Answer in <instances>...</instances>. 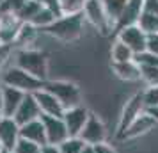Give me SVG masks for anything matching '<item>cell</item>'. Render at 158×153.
Returning a JSON list of instances; mask_svg holds the SVG:
<instances>
[{"label": "cell", "mask_w": 158, "mask_h": 153, "mask_svg": "<svg viewBox=\"0 0 158 153\" xmlns=\"http://www.w3.org/2000/svg\"><path fill=\"white\" fill-rule=\"evenodd\" d=\"M84 13H77V15H62L59 16L50 27L43 30L44 34H48L53 39H59L62 43H71L77 41L82 34H84Z\"/></svg>", "instance_id": "obj_1"}, {"label": "cell", "mask_w": 158, "mask_h": 153, "mask_svg": "<svg viewBox=\"0 0 158 153\" xmlns=\"http://www.w3.org/2000/svg\"><path fill=\"white\" fill-rule=\"evenodd\" d=\"M0 84H2V86H9V87L20 89L25 95H34L39 89L44 87L43 80L36 79L34 75L27 73L25 70L18 68L16 64H9L7 68L4 70L2 77H0Z\"/></svg>", "instance_id": "obj_2"}, {"label": "cell", "mask_w": 158, "mask_h": 153, "mask_svg": "<svg viewBox=\"0 0 158 153\" xmlns=\"http://www.w3.org/2000/svg\"><path fill=\"white\" fill-rule=\"evenodd\" d=\"M15 64L18 68L25 70L27 73H30V75H34L39 80L43 82L48 80V61H46V55L43 52L34 50V48L16 50Z\"/></svg>", "instance_id": "obj_3"}, {"label": "cell", "mask_w": 158, "mask_h": 153, "mask_svg": "<svg viewBox=\"0 0 158 153\" xmlns=\"http://www.w3.org/2000/svg\"><path fill=\"white\" fill-rule=\"evenodd\" d=\"M44 89L62 103L64 109H71L77 105H82V91L75 82L69 80H46Z\"/></svg>", "instance_id": "obj_4"}, {"label": "cell", "mask_w": 158, "mask_h": 153, "mask_svg": "<svg viewBox=\"0 0 158 153\" xmlns=\"http://www.w3.org/2000/svg\"><path fill=\"white\" fill-rule=\"evenodd\" d=\"M82 13H84L85 22H89L96 30H100L101 34H108L110 30H114V25L105 13L103 0H85Z\"/></svg>", "instance_id": "obj_5"}, {"label": "cell", "mask_w": 158, "mask_h": 153, "mask_svg": "<svg viewBox=\"0 0 158 153\" xmlns=\"http://www.w3.org/2000/svg\"><path fill=\"white\" fill-rule=\"evenodd\" d=\"M144 110H146V107H144L142 93H137V95H133L128 102H126V105H124V109H123V112H121V116H119V125H117V135H119V137L126 132V128L142 114Z\"/></svg>", "instance_id": "obj_6"}, {"label": "cell", "mask_w": 158, "mask_h": 153, "mask_svg": "<svg viewBox=\"0 0 158 153\" xmlns=\"http://www.w3.org/2000/svg\"><path fill=\"white\" fill-rule=\"evenodd\" d=\"M117 39L124 43L133 53H142L146 52V45H148V34L144 32L139 25H130L124 27L117 32Z\"/></svg>", "instance_id": "obj_7"}, {"label": "cell", "mask_w": 158, "mask_h": 153, "mask_svg": "<svg viewBox=\"0 0 158 153\" xmlns=\"http://www.w3.org/2000/svg\"><path fill=\"white\" fill-rule=\"evenodd\" d=\"M80 139L85 142L87 146H96L101 144V142H107V128L96 114H89V119H87L84 130L80 134Z\"/></svg>", "instance_id": "obj_8"}, {"label": "cell", "mask_w": 158, "mask_h": 153, "mask_svg": "<svg viewBox=\"0 0 158 153\" xmlns=\"http://www.w3.org/2000/svg\"><path fill=\"white\" fill-rule=\"evenodd\" d=\"M89 110L84 107V105H77V107H71V109H66L64 110V125L68 128V134L69 137H80V134L85 126L87 119H89Z\"/></svg>", "instance_id": "obj_9"}, {"label": "cell", "mask_w": 158, "mask_h": 153, "mask_svg": "<svg viewBox=\"0 0 158 153\" xmlns=\"http://www.w3.org/2000/svg\"><path fill=\"white\" fill-rule=\"evenodd\" d=\"M41 121H43L44 132H46V144L60 146L66 139H69V134H68V128H66L62 117L41 116Z\"/></svg>", "instance_id": "obj_10"}, {"label": "cell", "mask_w": 158, "mask_h": 153, "mask_svg": "<svg viewBox=\"0 0 158 153\" xmlns=\"http://www.w3.org/2000/svg\"><path fill=\"white\" fill-rule=\"evenodd\" d=\"M20 125L15 121V117H2L0 119V144L4 150L13 151L20 141Z\"/></svg>", "instance_id": "obj_11"}, {"label": "cell", "mask_w": 158, "mask_h": 153, "mask_svg": "<svg viewBox=\"0 0 158 153\" xmlns=\"http://www.w3.org/2000/svg\"><path fill=\"white\" fill-rule=\"evenodd\" d=\"M34 98H36V102H37V105H39L43 116H55V117L64 116L66 109L62 107V103L59 102L50 91H46L44 87L39 89L37 93H34Z\"/></svg>", "instance_id": "obj_12"}, {"label": "cell", "mask_w": 158, "mask_h": 153, "mask_svg": "<svg viewBox=\"0 0 158 153\" xmlns=\"http://www.w3.org/2000/svg\"><path fill=\"white\" fill-rule=\"evenodd\" d=\"M41 116L43 114H41V109H39L34 95H25L22 105L18 107V110H16V114H15V121L22 126V125H27L30 121L41 119Z\"/></svg>", "instance_id": "obj_13"}, {"label": "cell", "mask_w": 158, "mask_h": 153, "mask_svg": "<svg viewBox=\"0 0 158 153\" xmlns=\"http://www.w3.org/2000/svg\"><path fill=\"white\" fill-rule=\"evenodd\" d=\"M23 98H25L23 91L16 87H9V86H2V114L6 117H15Z\"/></svg>", "instance_id": "obj_14"}, {"label": "cell", "mask_w": 158, "mask_h": 153, "mask_svg": "<svg viewBox=\"0 0 158 153\" xmlns=\"http://www.w3.org/2000/svg\"><path fill=\"white\" fill-rule=\"evenodd\" d=\"M142 9H144V0H128L121 18L115 23L114 32H119L121 29L130 27V25H137L139 23V18L142 15Z\"/></svg>", "instance_id": "obj_15"}, {"label": "cell", "mask_w": 158, "mask_h": 153, "mask_svg": "<svg viewBox=\"0 0 158 153\" xmlns=\"http://www.w3.org/2000/svg\"><path fill=\"white\" fill-rule=\"evenodd\" d=\"M156 125H158L156 121H155V119L144 110L142 114H140V116L137 117L135 121L126 128V132L121 135V139H137V137H140V135H144L146 132L153 130Z\"/></svg>", "instance_id": "obj_16"}, {"label": "cell", "mask_w": 158, "mask_h": 153, "mask_svg": "<svg viewBox=\"0 0 158 153\" xmlns=\"http://www.w3.org/2000/svg\"><path fill=\"white\" fill-rule=\"evenodd\" d=\"M20 137L25 139V141H30L34 144L44 146L46 144V132H44L43 121L36 119V121H30L27 125H22L20 126Z\"/></svg>", "instance_id": "obj_17"}, {"label": "cell", "mask_w": 158, "mask_h": 153, "mask_svg": "<svg viewBox=\"0 0 158 153\" xmlns=\"http://www.w3.org/2000/svg\"><path fill=\"white\" fill-rule=\"evenodd\" d=\"M37 34H39V29L34 27L32 23H22V27L16 34V41L15 46L18 50H23V48H30L34 41L37 39Z\"/></svg>", "instance_id": "obj_18"}, {"label": "cell", "mask_w": 158, "mask_h": 153, "mask_svg": "<svg viewBox=\"0 0 158 153\" xmlns=\"http://www.w3.org/2000/svg\"><path fill=\"white\" fill-rule=\"evenodd\" d=\"M112 70H114V73L121 80H126V82L140 80V66L137 64L135 61L121 62V64H114L112 62Z\"/></svg>", "instance_id": "obj_19"}, {"label": "cell", "mask_w": 158, "mask_h": 153, "mask_svg": "<svg viewBox=\"0 0 158 153\" xmlns=\"http://www.w3.org/2000/svg\"><path fill=\"white\" fill-rule=\"evenodd\" d=\"M110 57H112V62H114V64H121V62H130V61H133L135 53L130 50L124 43H121L119 39H115L114 45H112V50H110Z\"/></svg>", "instance_id": "obj_20"}, {"label": "cell", "mask_w": 158, "mask_h": 153, "mask_svg": "<svg viewBox=\"0 0 158 153\" xmlns=\"http://www.w3.org/2000/svg\"><path fill=\"white\" fill-rule=\"evenodd\" d=\"M126 2H128V0H103L105 13H107L108 20L112 22L114 27H115V23H117V20L121 18L124 7H126Z\"/></svg>", "instance_id": "obj_21"}, {"label": "cell", "mask_w": 158, "mask_h": 153, "mask_svg": "<svg viewBox=\"0 0 158 153\" xmlns=\"http://www.w3.org/2000/svg\"><path fill=\"white\" fill-rule=\"evenodd\" d=\"M41 7H43V4L41 2H36V0H27L25 4H23V7L18 11V20L22 23H30L34 18H36V15L41 11Z\"/></svg>", "instance_id": "obj_22"}, {"label": "cell", "mask_w": 158, "mask_h": 153, "mask_svg": "<svg viewBox=\"0 0 158 153\" xmlns=\"http://www.w3.org/2000/svg\"><path fill=\"white\" fill-rule=\"evenodd\" d=\"M140 29L148 34V36H153V34H158V15H149V13H142L140 18H139V23H137Z\"/></svg>", "instance_id": "obj_23"}, {"label": "cell", "mask_w": 158, "mask_h": 153, "mask_svg": "<svg viewBox=\"0 0 158 153\" xmlns=\"http://www.w3.org/2000/svg\"><path fill=\"white\" fill-rule=\"evenodd\" d=\"M55 20H57V16L53 15V13H52L48 7H44V6H43V7H41V11L37 13L36 18H34L30 23H32L34 27H37L39 30H44L46 27H50V25L55 22Z\"/></svg>", "instance_id": "obj_24"}, {"label": "cell", "mask_w": 158, "mask_h": 153, "mask_svg": "<svg viewBox=\"0 0 158 153\" xmlns=\"http://www.w3.org/2000/svg\"><path fill=\"white\" fill-rule=\"evenodd\" d=\"M85 146L87 144L80 137H69L59 146V150H60V153H82Z\"/></svg>", "instance_id": "obj_25"}, {"label": "cell", "mask_w": 158, "mask_h": 153, "mask_svg": "<svg viewBox=\"0 0 158 153\" xmlns=\"http://www.w3.org/2000/svg\"><path fill=\"white\" fill-rule=\"evenodd\" d=\"M140 80L146 82V86H158V68L153 66H140Z\"/></svg>", "instance_id": "obj_26"}, {"label": "cell", "mask_w": 158, "mask_h": 153, "mask_svg": "<svg viewBox=\"0 0 158 153\" xmlns=\"http://www.w3.org/2000/svg\"><path fill=\"white\" fill-rule=\"evenodd\" d=\"M142 100L146 109L158 107V86H149L142 91Z\"/></svg>", "instance_id": "obj_27"}, {"label": "cell", "mask_w": 158, "mask_h": 153, "mask_svg": "<svg viewBox=\"0 0 158 153\" xmlns=\"http://www.w3.org/2000/svg\"><path fill=\"white\" fill-rule=\"evenodd\" d=\"M27 0H4L0 6V15H18Z\"/></svg>", "instance_id": "obj_28"}, {"label": "cell", "mask_w": 158, "mask_h": 153, "mask_svg": "<svg viewBox=\"0 0 158 153\" xmlns=\"http://www.w3.org/2000/svg\"><path fill=\"white\" fill-rule=\"evenodd\" d=\"M139 66H153V68H158V55L155 53H149V52H142V53H137L133 57Z\"/></svg>", "instance_id": "obj_29"}, {"label": "cell", "mask_w": 158, "mask_h": 153, "mask_svg": "<svg viewBox=\"0 0 158 153\" xmlns=\"http://www.w3.org/2000/svg\"><path fill=\"white\" fill-rule=\"evenodd\" d=\"M41 148L43 146L39 144H34L30 141H25V139H20L16 148L13 150V153H41Z\"/></svg>", "instance_id": "obj_30"}, {"label": "cell", "mask_w": 158, "mask_h": 153, "mask_svg": "<svg viewBox=\"0 0 158 153\" xmlns=\"http://www.w3.org/2000/svg\"><path fill=\"white\" fill-rule=\"evenodd\" d=\"M13 48H15V46L0 45V77H2L4 70L9 66V57H11V53H13Z\"/></svg>", "instance_id": "obj_31"}, {"label": "cell", "mask_w": 158, "mask_h": 153, "mask_svg": "<svg viewBox=\"0 0 158 153\" xmlns=\"http://www.w3.org/2000/svg\"><path fill=\"white\" fill-rule=\"evenodd\" d=\"M146 52L158 55V34L148 36V45H146Z\"/></svg>", "instance_id": "obj_32"}, {"label": "cell", "mask_w": 158, "mask_h": 153, "mask_svg": "<svg viewBox=\"0 0 158 153\" xmlns=\"http://www.w3.org/2000/svg\"><path fill=\"white\" fill-rule=\"evenodd\" d=\"M142 13L158 15V0H144V9H142Z\"/></svg>", "instance_id": "obj_33"}, {"label": "cell", "mask_w": 158, "mask_h": 153, "mask_svg": "<svg viewBox=\"0 0 158 153\" xmlns=\"http://www.w3.org/2000/svg\"><path fill=\"white\" fill-rule=\"evenodd\" d=\"M94 148V153H117L112 148L110 144H107V142H101V144H96V146H93Z\"/></svg>", "instance_id": "obj_34"}, {"label": "cell", "mask_w": 158, "mask_h": 153, "mask_svg": "<svg viewBox=\"0 0 158 153\" xmlns=\"http://www.w3.org/2000/svg\"><path fill=\"white\" fill-rule=\"evenodd\" d=\"M41 153H60V150H59V146H55V144H44L43 148H41Z\"/></svg>", "instance_id": "obj_35"}, {"label": "cell", "mask_w": 158, "mask_h": 153, "mask_svg": "<svg viewBox=\"0 0 158 153\" xmlns=\"http://www.w3.org/2000/svg\"><path fill=\"white\" fill-rule=\"evenodd\" d=\"M146 112H148V114H149V116L158 123V107H153V109H146Z\"/></svg>", "instance_id": "obj_36"}, {"label": "cell", "mask_w": 158, "mask_h": 153, "mask_svg": "<svg viewBox=\"0 0 158 153\" xmlns=\"http://www.w3.org/2000/svg\"><path fill=\"white\" fill-rule=\"evenodd\" d=\"M82 153H94V148H93V146H85Z\"/></svg>", "instance_id": "obj_37"}, {"label": "cell", "mask_w": 158, "mask_h": 153, "mask_svg": "<svg viewBox=\"0 0 158 153\" xmlns=\"http://www.w3.org/2000/svg\"><path fill=\"white\" fill-rule=\"evenodd\" d=\"M0 110H2V84H0Z\"/></svg>", "instance_id": "obj_38"}, {"label": "cell", "mask_w": 158, "mask_h": 153, "mask_svg": "<svg viewBox=\"0 0 158 153\" xmlns=\"http://www.w3.org/2000/svg\"><path fill=\"white\" fill-rule=\"evenodd\" d=\"M0 153H13V151H7V150H2Z\"/></svg>", "instance_id": "obj_39"}, {"label": "cell", "mask_w": 158, "mask_h": 153, "mask_svg": "<svg viewBox=\"0 0 158 153\" xmlns=\"http://www.w3.org/2000/svg\"><path fill=\"white\" fill-rule=\"evenodd\" d=\"M2 117H4V114H2V110H0V119H2Z\"/></svg>", "instance_id": "obj_40"}, {"label": "cell", "mask_w": 158, "mask_h": 153, "mask_svg": "<svg viewBox=\"0 0 158 153\" xmlns=\"http://www.w3.org/2000/svg\"><path fill=\"white\" fill-rule=\"evenodd\" d=\"M36 2H41V4H43V0H36Z\"/></svg>", "instance_id": "obj_41"}, {"label": "cell", "mask_w": 158, "mask_h": 153, "mask_svg": "<svg viewBox=\"0 0 158 153\" xmlns=\"http://www.w3.org/2000/svg\"><path fill=\"white\" fill-rule=\"evenodd\" d=\"M2 150H4V148H2V144H0V151H2Z\"/></svg>", "instance_id": "obj_42"}, {"label": "cell", "mask_w": 158, "mask_h": 153, "mask_svg": "<svg viewBox=\"0 0 158 153\" xmlns=\"http://www.w3.org/2000/svg\"><path fill=\"white\" fill-rule=\"evenodd\" d=\"M2 2H4V0H0V6H2Z\"/></svg>", "instance_id": "obj_43"}, {"label": "cell", "mask_w": 158, "mask_h": 153, "mask_svg": "<svg viewBox=\"0 0 158 153\" xmlns=\"http://www.w3.org/2000/svg\"><path fill=\"white\" fill-rule=\"evenodd\" d=\"M60 2H64V0H60Z\"/></svg>", "instance_id": "obj_44"}]
</instances>
